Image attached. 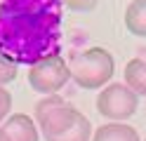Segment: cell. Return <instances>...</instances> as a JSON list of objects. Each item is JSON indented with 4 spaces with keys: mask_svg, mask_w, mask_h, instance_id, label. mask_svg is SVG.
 I'll return each mask as SVG.
<instances>
[{
    "mask_svg": "<svg viewBox=\"0 0 146 141\" xmlns=\"http://www.w3.org/2000/svg\"><path fill=\"white\" fill-rule=\"evenodd\" d=\"M68 80H71L68 64L59 54L35 61L29 71V85L40 94H57Z\"/></svg>",
    "mask_w": 146,
    "mask_h": 141,
    "instance_id": "cell-5",
    "label": "cell"
},
{
    "mask_svg": "<svg viewBox=\"0 0 146 141\" xmlns=\"http://www.w3.org/2000/svg\"><path fill=\"white\" fill-rule=\"evenodd\" d=\"M61 5H66L73 12H92V9L99 5V0H59Z\"/></svg>",
    "mask_w": 146,
    "mask_h": 141,
    "instance_id": "cell-11",
    "label": "cell"
},
{
    "mask_svg": "<svg viewBox=\"0 0 146 141\" xmlns=\"http://www.w3.org/2000/svg\"><path fill=\"white\" fill-rule=\"evenodd\" d=\"M10 111H12V94L5 87H0V122L10 118Z\"/></svg>",
    "mask_w": 146,
    "mask_h": 141,
    "instance_id": "cell-12",
    "label": "cell"
},
{
    "mask_svg": "<svg viewBox=\"0 0 146 141\" xmlns=\"http://www.w3.org/2000/svg\"><path fill=\"white\" fill-rule=\"evenodd\" d=\"M68 71L80 89H102L113 80L115 59L104 47H87L68 59Z\"/></svg>",
    "mask_w": 146,
    "mask_h": 141,
    "instance_id": "cell-3",
    "label": "cell"
},
{
    "mask_svg": "<svg viewBox=\"0 0 146 141\" xmlns=\"http://www.w3.org/2000/svg\"><path fill=\"white\" fill-rule=\"evenodd\" d=\"M125 28L137 38H146V0H132L125 7Z\"/></svg>",
    "mask_w": 146,
    "mask_h": 141,
    "instance_id": "cell-8",
    "label": "cell"
},
{
    "mask_svg": "<svg viewBox=\"0 0 146 141\" xmlns=\"http://www.w3.org/2000/svg\"><path fill=\"white\" fill-rule=\"evenodd\" d=\"M5 141H38V125H35V120L31 115H26V113H17V115H10L3 127Z\"/></svg>",
    "mask_w": 146,
    "mask_h": 141,
    "instance_id": "cell-6",
    "label": "cell"
},
{
    "mask_svg": "<svg viewBox=\"0 0 146 141\" xmlns=\"http://www.w3.org/2000/svg\"><path fill=\"white\" fill-rule=\"evenodd\" d=\"M125 85L137 94H146V59H132L125 64Z\"/></svg>",
    "mask_w": 146,
    "mask_h": 141,
    "instance_id": "cell-9",
    "label": "cell"
},
{
    "mask_svg": "<svg viewBox=\"0 0 146 141\" xmlns=\"http://www.w3.org/2000/svg\"><path fill=\"white\" fill-rule=\"evenodd\" d=\"M12 80H17V64H12L7 56L0 54V87H5Z\"/></svg>",
    "mask_w": 146,
    "mask_h": 141,
    "instance_id": "cell-10",
    "label": "cell"
},
{
    "mask_svg": "<svg viewBox=\"0 0 146 141\" xmlns=\"http://www.w3.org/2000/svg\"><path fill=\"white\" fill-rule=\"evenodd\" d=\"M144 141H146V139H144Z\"/></svg>",
    "mask_w": 146,
    "mask_h": 141,
    "instance_id": "cell-14",
    "label": "cell"
},
{
    "mask_svg": "<svg viewBox=\"0 0 146 141\" xmlns=\"http://www.w3.org/2000/svg\"><path fill=\"white\" fill-rule=\"evenodd\" d=\"M35 125L45 141H90L92 125L68 101L50 94L35 106Z\"/></svg>",
    "mask_w": 146,
    "mask_h": 141,
    "instance_id": "cell-2",
    "label": "cell"
},
{
    "mask_svg": "<svg viewBox=\"0 0 146 141\" xmlns=\"http://www.w3.org/2000/svg\"><path fill=\"white\" fill-rule=\"evenodd\" d=\"M59 0H0V54L17 66L59 54Z\"/></svg>",
    "mask_w": 146,
    "mask_h": 141,
    "instance_id": "cell-1",
    "label": "cell"
},
{
    "mask_svg": "<svg viewBox=\"0 0 146 141\" xmlns=\"http://www.w3.org/2000/svg\"><path fill=\"white\" fill-rule=\"evenodd\" d=\"M90 141H141L139 132L127 122H106L97 127Z\"/></svg>",
    "mask_w": 146,
    "mask_h": 141,
    "instance_id": "cell-7",
    "label": "cell"
},
{
    "mask_svg": "<svg viewBox=\"0 0 146 141\" xmlns=\"http://www.w3.org/2000/svg\"><path fill=\"white\" fill-rule=\"evenodd\" d=\"M139 106V94L130 89L125 82H111L99 92L97 97V111L111 122H123L132 118Z\"/></svg>",
    "mask_w": 146,
    "mask_h": 141,
    "instance_id": "cell-4",
    "label": "cell"
},
{
    "mask_svg": "<svg viewBox=\"0 0 146 141\" xmlns=\"http://www.w3.org/2000/svg\"><path fill=\"white\" fill-rule=\"evenodd\" d=\"M0 141H5V136H3V132H0Z\"/></svg>",
    "mask_w": 146,
    "mask_h": 141,
    "instance_id": "cell-13",
    "label": "cell"
}]
</instances>
